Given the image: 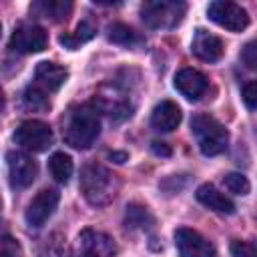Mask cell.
Instances as JSON below:
<instances>
[{
	"mask_svg": "<svg viewBox=\"0 0 257 257\" xmlns=\"http://www.w3.org/2000/svg\"><path fill=\"white\" fill-rule=\"evenodd\" d=\"M120 189L118 177L98 163H88L80 171V191L84 199L94 207L108 205Z\"/></svg>",
	"mask_w": 257,
	"mask_h": 257,
	"instance_id": "6da1fadb",
	"label": "cell"
},
{
	"mask_svg": "<svg viewBox=\"0 0 257 257\" xmlns=\"http://www.w3.org/2000/svg\"><path fill=\"white\" fill-rule=\"evenodd\" d=\"M100 133V122L96 116V110L90 106H78L68 110L62 137L64 143L72 149H88Z\"/></svg>",
	"mask_w": 257,
	"mask_h": 257,
	"instance_id": "7a4b0ae2",
	"label": "cell"
},
{
	"mask_svg": "<svg viewBox=\"0 0 257 257\" xmlns=\"http://www.w3.org/2000/svg\"><path fill=\"white\" fill-rule=\"evenodd\" d=\"M191 131H193V135L197 139V145H199V149L205 157H215V155H219L227 149L229 133L211 114H205V112L195 114L193 120H191Z\"/></svg>",
	"mask_w": 257,
	"mask_h": 257,
	"instance_id": "3957f363",
	"label": "cell"
},
{
	"mask_svg": "<svg viewBox=\"0 0 257 257\" xmlns=\"http://www.w3.org/2000/svg\"><path fill=\"white\" fill-rule=\"evenodd\" d=\"M185 10L187 4L181 0H149L141 6V18L151 28H175Z\"/></svg>",
	"mask_w": 257,
	"mask_h": 257,
	"instance_id": "277c9868",
	"label": "cell"
},
{
	"mask_svg": "<svg viewBox=\"0 0 257 257\" xmlns=\"http://www.w3.org/2000/svg\"><path fill=\"white\" fill-rule=\"evenodd\" d=\"M207 14H209V20H213L217 26L231 30V32H241L249 26L247 10L235 2H227V0L211 2L207 8Z\"/></svg>",
	"mask_w": 257,
	"mask_h": 257,
	"instance_id": "5b68a950",
	"label": "cell"
},
{
	"mask_svg": "<svg viewBox=\"0 0 257 257\" xmlns=\"http://www.w3.org/2000/svg\"><path fill=\"white\" fill-rule=\"evenodd\" d=\"M14 141L30 153H42L52 145V128L42 120H24L16 128Z\"/></svg>",
	"mask_w": 257,
	"mask_h": 257,
	"instance_id": "8992f818",
	"label": "cell"
},
{
	"mask_svg": "<svg viewBox=\"0 0 257 257\" xmlns=\"http://www.w3.org/2000/svg\"><path fill=\"white\" fill-rule=\"evenodd\" d=\"M48 44V34L44 28L40 26H34V24H24V26H18L12 36H10V50L14 52H20V54H34V52H40L44 50Z\"/></svg>",
	"mask_w": 257,
	"mask_h": 257,
	"instance_id": "52a82bcc",
	"label": "cell"
},
{
	"mask_svg": "<svg viewBox=\"0 0 257 257\" xmlns=\"http://www.w3.org/2000/svg\"><path fill=\"white\" fill-rule=\"evenodd\" d=\"M94 110H100L104 114H108L110 118H126L131 116L133 104L128 102L124 92H118L116 86H102L98 90V94H94Z\"/></svg>",
	"mask_w": 257,
	"mask_h": 257,
	"instance_id": "ba28073f",
	"label": "cell"
},
{
	"mask_svg": "<svg viewBox=\"0 0 257 257\" xmlns=\"http://www.w3.org/2000/svg\"><path fill=\"white\" fill-rule=\"evenodd\" d=\"M175 245L181 257H215V247L199 231L189 227L175 231Z\"/></svg>",
	"mask_w": 257,
	"mask_h": 257,
	"instance_id": "9c48e42d",
	"label": "cell"
},
{
	"mask_svg": "<svg viewBox=\"0 0 257 257\" xmlns=\"http://www.w3.org/2000/svg\"><path fill=\"white\" fill-rule=\"evenodd\" d=\"M58 191L54 189H42L30 203H28V209H26V223L30 227H42L50 217L52 213L56 211L58 207Z\"/></svg>",
	"mask_w": 257,
	"mask_h": 257,
	"instance_id": "30bf717a",
	"label": "cell"
},
{
	"mask_svg": "<svg viewBox=\"0 0 257 257\" xmlns=\"http://www.w3.org/2000/svg\"><path fill=\"white\" fill-rule=\"evenodd\" d=\"M78 245H80V253L88 257H114L118 251L110 235L94 229H84L78 235Z\"/></svg>",
	"mask_w": 257,
	"mask_h": 257,
	"instance_id": "8fae6325",
	"label": "cell"
},
{
	"mask_svg": "<svg viewBox=\"0 0 257 257\" xmlns=\"http://www.w3.org/2000/svg\"><path fill=\"white\" fill-rule=\"evenodd\" d=\"M36 173H38V167L28 155L18 151L8 153V175L14 189H26L28 185H32V181L36 179Z\"/></svg>",
	"mask_w": 257,
	"mask_h": 257,
	"instance_id": "7c38bea8",
	"label": "cell"
},
{
	"mask_svg": "<svg viewBox=\"0 0 257 257\" xmlns=\"http://www.w3.org/2000/svg\"><path fill=\"white\" fill-rule=\"evenodd\" d=\"M191 50L197 58L205 60V62H217L223 56V42L219 36H215L213 32L205 30V28H197L193 34V42H191Z\"/></svg>",
	"mask_w": 257,
	"mask_h": 257,
	"instance_id": "4fadbf2b",
	"label": "cell"
},
{
	"mask_svg": "<svg viewBox=\"0 0 257 257\" xmlns=\"http://www.w3.org/2000/svg\"><path fill=\"white\" fill-rule=\"evenodd\" d=\"M209 86L207 76L197 68H183L175 76V88L189 100H197L205 94Z\"/></svg>",
	"mask_w": 257,
	"mask_h": 257,
	"instance_id": "5bb4252c",
	"label": "cell"
},
{
	"mask_svg": "<svg viewBox=\"0 0 257 257\" xmlns=\"http://www.w3.org/2000/svg\"><path fill=\"white\" fill-rule=\"evenodd\" d=\"M68 78V70L56 62H38L34 70V84L44 92L58 90Z\"/></svg>",
	"mask_w": 257,
	"mask_h": 257,
	"instance_id": "9a60e30c",
	"label": "cell"
},
{
	"mask_svg": "<svg viewBox=\"0 0 257 257\" xmlns=\"http://www.w3.org/2000/svg\"><path fill=\"white\" fill-rule=\"evenodd\" d=\"M181 122V108L173 100H163L153 108L151 124L161 133H171Z\"/></svg>",
	"mask_w": 257,
	"mask_h": 257,
	"instance_id": "2e32d148",
	"label": "cell"
},
{
	"mask_svg": "<svg viewBox=\"0 0 257 257\" xmlns=\"http://www.w3.org/2000/svg\"><path fill=\"white\" fill-rule=\"evenodd\" d=\"M195 197H197V201H199L201 205H205V207L211 209V211H217V213H223V215H231V213L235 211L233 201H231L229 197H225L221 191H217V189H215L213 185H209V183L201 185V187L197 189Z\"/></svg>",
	"mask_w": 257,
	"mask_h": 257,
	"instance_id": "e0dca14e",
	"label": "cell"
},
{
	"mask_svg": "<svg viewBox=\"0 0 257 257\" xmlns=\"http://www.w3.org/2000/svg\"><path fill=\"white\" fill-rule=\"evenodd\" d=\"M30 12L40 18L52 20V22H62L70 16L72 2H68V0H38L30 6Z\"/></svg>",
	"mask_w": 257,
	"mask_h": 257,
	"instance_id": "ac0fdd59",
	"label": "cell"
},
{
	"mask_svg": "<svg viewBox=\"0 0 257 257\" xmlns=\"http://www.w3.org/2000/svg\"><path fill=\"white\" fill-rule=\"evenodd\" d=\"M48 169H50L54 181H58V183H68L70 177H72L74 165H72V159H70L66 153H54V155L48 159Z\"/></svg>",
	"mask_w": 257,
	"mask_h": 257,
	"instance_id": "d6986e66",
	"label": "cell"
},
{
	"mask_svg": "<svg viewBox=\"0 0 257 257\" xmlns=\"http://www.w3.org/2000/svg\"><path fill=\"white\" fill-rule=\"evenodd\" d=\"M124 223L126 227H139V229H147L155 223L153 215L149 213L147 207L143 205H137V203H131L126 207V215H124Z\"/></svg>",
	"mask_w": 257,
	"mask_h": 257,
	"instance_id": "ffe728a7",
	"label": "cell"
},
{
	"mask_svg": "<svg viewBox=\"0 0 257 257\" xmlns=\"http://www.w3.org/2000/svg\"><path fill=\"white\" fill-rule=\"evenodd\" d=\"M24 104L32 110H44L48 108V98H46V92L42 88H38L34 82L24 90V96H22Z\"/></svg>",
	"mask_w": 257,
	"mask_h": 257,
	"instance_id": "44dd1931",
	"label": "cell"
},
{
	"mask_svg": "<svg viewBox=\"0 0 257 257\" xmlns=\"http://www.w3.org/2000/svg\"><path fill=\"white\" fill-rule=\"evenodd\" d=\"M94 36V28L88 24V22H82V24H78V28H76V34H62L60 36V44H64V46H68V48H76L78 44H82V42H86V40H90Z\"/></svg>",
	"mask_w": 257,
	"mask_h": 257,
	"instance_id": "7402d4cb",
	"label": "cell"
},
{
	"mask_svg": "<svg viewBox=\"0 0 257 257\" xmlns=\"http://www.w3.org/2000/svg\"><path fill=\"white\" fill-rule=\"evenodd\" d=\"M108 40L114 42V44H122V46H131L135 40H137V34L126 26V24H120V22H114L108 26Z\"/></svg>",
	"mask_w": 257,
	"mask_h": 257,
	"instance_id": "603a6c76",
	"label": "cell"
},
{
	"mask_svg": "<svg viewBox=\"0 0 257 257\" xmlns=\"http://www.w3.org/2000/svg\"><path fill=\"white\" fill-rule=\"evenodd\" d=\"M223 183H225V187H227L231 193H235V195H247L249 189H251L247 177H243L241 173H227V175L223 177Z\"/></svg>",
	"mask_w": 257,
	"mask_h": 257,
	"instance_id": "cb8c5ba5",
	"label": "cell"
},
{
	"mask_svg": "<svg viewBox=\"0 0 257 257\" xmlns=\"http://www.w3.org/2000/svg\"><path fill=\"white\" fill-rule=\"evenodd\" d=\"M0 257H24V251L14 237L4 235L0 241Z\"/></svg>",
	"mask_w": 257,
	"mask_h": 257,
	"instance_id": "d4e9b609",
	"label": "cell"
},
{
	"mask_svg": "<svg viewBox=\"0 0 257 257\" xmlns=\"http://www.w3.org/2000/svg\"><path fill=\"white\" fill-rule=\"evenodd\" d=\"M233 257H257V243L249 241H233L231 243Z\"/></svg>",
	"mask_w": 257,
	"mask_h": 257,
	"instance_id": "484cf974",
	"label": "cell"
},
{
	"mask_svg": "<svg viewBox=\"0 0 257 257\" xmlns=\"http://www.w3.org/2000/svg\"><path fill=\"white\" fill-rule=\"evenodd\" d=\"M241 60L247 68L251 70H257V40H251L243 46L241 50Z\"/></svg>",
	"mask_w": 257,
	"mask_h": 257,
	"instance_id": "4316f807",
	"label": "cell"
},
{
	"mask_svg": "<svg viewBox=\"0 0 257 257\" xmlns=\"http://www.w3.org/2000/svg\"><path fill=\"white\" fill-rule=\"evenodd\" d=\"M243 102L247 104V108L257 110V80H249L243 86Z\"/></svg>",
	"mask_w": 257,
	"mask_h": 257,
	"instance_id": "83f0119b",
	"label": "cell"
},
{
	"mask_svg": "<svg viewBox=\"0 0 257 257\" xmlns=\"http://www.w3.org/2000/svg\"><path fill=\"white\" fill-rule=\"evenodd\" d=\"M151 149H153V153L159 155V157H171V147H169L167 143L153 141V143H151Z\"/></svg>",
	"mask_w": 257,
	"mask_h": 257,
	"instance_id": "f1b7e54d",
	"label": "cell"
},
{
	"mask_svg": "<svg viewBox=\"0 0 257 257\" xmlns=\"http://www.w3.org/2000/svg\"><path fill=\"white\" fill-rule=\"evenodd\" d=\"M108 159H110V161H114V163H124V161L128 159V155H126V153L112 151V153H108Z\"/></svg>",
	"mask_w": 257,
	"mask_h": 257,
	"instance_id": "f546056e",
	"label": "cell"
},
{
	"mask_svg": "<svg viewBox=\"0 0 257 257\" xmlns=\"http://www.w3.org/2000/svg\"><path fill=\"white\" fill-rule=\"evenodd\" d=\"M78 257H88V255H84V253H80V255H78Z\"/></svg>",
	"mask_w": 257,
	"mask_h": 257,
	"instance_id": "4dcf8cb0",
	"label": "cell"
}]
</instances>
